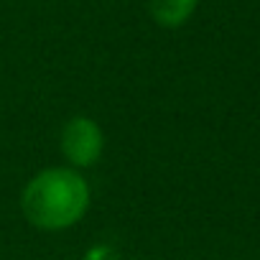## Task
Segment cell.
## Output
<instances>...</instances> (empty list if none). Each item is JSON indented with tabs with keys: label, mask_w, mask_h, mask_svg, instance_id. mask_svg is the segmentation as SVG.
I'll use <instances>...</instances> for the list:
<instances>
[{
	"label": "cell",
	"mask_w": 260,
	"mask_h": 260,
	"mask_svg": "<svg viewBox=\"0 0 260 260\" xmlns=\"http://www.w3.org/2000/svg\"><path fill=\"white\" fill-rule=\"evenodd\" d=\"M89 204V189L69 169H49L34 176L23 191L21 207L31 224L41 230H64L82 219Z\"/></svg>",
	"instance_id": "obj_1"
},
{
	"label": "cell",
	"mask_w": 260,
	"mask_h": 260,
	"mask_svg": "<svg viewBox=\"0 0 260 260\" xmlns=\"http://www.w3.org/2000/svg\"><path fill=\"white\" fill-rule=\"evenodd\" d=\"M61 151L74 166H92L102 153V130L89 117H72L61 130Z\"/></svg>",
	"instance_id": "obj_2"
},
{
	"label": "cell",
	"mask_w": 260,
	"mask_h": 260,
	"mask_svg": "<svg viewBox=\"0 0 260 260\" xmlns=\"http://www.w3.org/2000/svg\"><path fill=\"white\" fill-rule=\"evenodd\" d=\"M148 8L158 26L176 28L189 21V16L197 8V0H148Z\"/></svg>",
	"instance_id": "obj_3"
}]
</instances>
